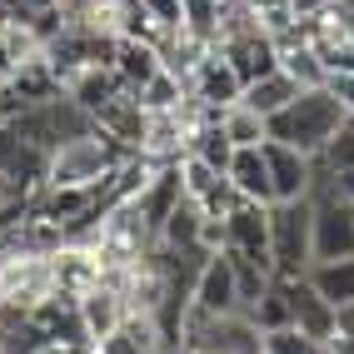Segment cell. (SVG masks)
Wrapping results in <instances>:
<instances>
[{
	"instance_id": "603a6c76",
	"label": "cell",
	"mask_w": 354,
	"mask_h": 354,
	"mask_svg": "<svg viewBox=\"0 0 354 354\" xmlns=\"http://www.w3.org/2000/svg\"><path fill=\"white\" fill-rule=\"evenodd\" d=\"M135 100L145 105V110H185V80L175 75V70H165V65H160V75H155L145 90H140Z\"/></svg>"
},
{
	"instance_id": "52a82bcc",
	"label": "cell",
	"mask_w": 354,
	"mask_h": 354,
	"mask_svg": "<svg viewBox=\"0 0 354 354\" xmlns=\"http://www.w3.org/2000/svg\"><path fill=\"white\" fill-rule=\"evenodd\" d=\"M279 285H285V295H290V315H295V329L304 339H315V344H335V304L329 299H319L315 290H310V279L304 274H274Z\"/></svg>"
},
{
	"instance_id": "7c38bea8",
	"label": "cell",
	"mask_w": 354,
	"mask_h": 354,
	"mask_svg": "<svg viewBox=\"0 0 354 354\" xmlns=\"http://www.w3.org/2000/svg\"><path fill=\"white\" fill-rule=\"evenodd\" d=\"M90 120H95V130H105L115 145H125L130 155L140 150V135H145V105H140L130 90H120V95H110L95 115H90Z\"/></svg>"
},
{
	"instance_id": "6da1fadb",
	"label": "cell",
	"mask_w": 354,
	"mask_h": 354,
	"mask_svg": "<svg viewBox=\"0 0 354 354\" xmlns=\"http://www.w3.org/2000/svg\"><path fill=\"white\" fill-rule=\"evenodd\" d=\"M130 160L125 145H115L105 130H85L75 140H60V145L45 155V180L55 190H90V185H105L120 165Z\"/></svg>"
},
{
	"instance_id": "ba28073f",
	"label": "cell",
	"mask_w": 354,
	"mask_h": 354,
	"mask_svg": "<svg viewBox=\"0 0 354 354\" xmlns=\"http://www.w3.org/2000/svg\"><path fill=\"white\" fill-rule=\"evenodd\" d=\"M195 315H240V290H234V259L230 250H215L205 259V270L195 279Z\"/></svg>"
},
{
	"instance_id": "83f0119b",
	"label": "cell",
	"mask_w": 354,
	"mask_h": 354,
	"mask_svg": "<svg viewBox=\"0 0 354 354\" xmlns=\"http://www.w3.org/2000/svg\"><path fill=\"white\" fill-rule=\"evenodd\" d=\"M290 6H295V15H299V20H310L315 10H324V6H329V0H290Z\"/></svg>"
},
{
	"instance_id": "d4e9b609",
	"label": "cell",
	"mask_w": 354,
	"mask_h": 354,
	"mask_svg": "<svg viewBox=\"0 0 354 354\" xmlns=\"http://www.w3.org/2000/svg\"><path fill=\"white\" fill-rule=\"evenodd\" d=\"M324 90L344 105V115H354V75H349V70H329V75H324Z\"/></svg>"
},
{
	"instance_id": "ac0fdd59",
	"label": "cell",
	"mask_w": 354,
	"mask_h": 354,
	"mask_svg": "<svg viewBox=\"0 0 354 354\" xmlns=\"http://www.w3.org/2000/svg\"><path fill=\"white\" fill-rule=\"evenodd\" d=\"M274 50H279V70H285V75H295L304 90H310V85H324L329 70H324V60L315 55V45L304 40V30H299V35H290V40H279Z\"/></svg>"
},
{
	"instance_id": "f1b7e54d",
	"label": "cell",
	"mask_w": 354,
	"mask_h": 354,
	"mask_svg": "<svg viewBox=\"0 0 354 354\" xmlns=\"http://www.w3.org/2000/svg\"><path fill=\"white\" fill-rule=\"evenodd\" d=\"M339 195H344V200H354V170H349V175H339Z\"/></svg>"
},
{
	"instance_id": "4316f807",
	"label": "cell",
	"mask_w": 354,
	"mask_h": 354,
	"mask_svg": "<svg viewBox=\"0 0 354 354\" xmlns=\"http://www.w3.org/2000/svg\"><path fill=\"white\" fill-rule=\"evenodd\" d=\"M335 339H354V299L335 310Z\"/></svg>"
},
{
	"instance_id": "4fadbf2b",
	"label": "cell",
	"mask_w": 354,
	"mask_h": 354,
	"mask_svg": "<svg viewBox=\"0 0 354 354\" xmlns=\"http://www.w3.org/2000/svg\"><path fill=\"white\" fill-rule=\"evenodd\" d=\"M225 180H230V190L250 200V205H270V170H265V145H240L230 155L225 165Z\"/></svg>"
},
{
	"instance_id": "44dd1931",
	"label": "cell",
	"mask_w": 354,
	"mask_h": 354,
	"mask_svg": "<svg viewBox=\"0 0 354 354\" xmlns=\"http://www.w3.org/2000/svg\"><path fill=\"white\" fill-rule=\"evenodd\" d=\"M245 319L259 329V335H270V329H285V324H295L285 285H279V279H270V290H265V295H259V299L250 304V310H245Z\"/></svg>"
},
{
	"instance_id": "9a60e30c",
	"label": "cell",
	"mask_w": 354,
	"mask_h": 354,
	"mask_svg": "<svg viewBox=\"0 0 354 354\" xmlns=\"http://www.w3.org/2000/svg\"><path fill=\"white\" fill-rule=\"evenodd\" d=\"M180 200H185V190H180V165H155L150 180H145V190L135 195V205H140V215H145L150 230H160L165 215H170Z\"/></svg>"
},
{
	"instance_id": "7a4b0ae2",
	"label": "cell",
	"mask_w": 354,
	"mask_h": 354,
	"mask_svg": "<svg viewBox=\"0 0 354 354\" xmlns=\"http://www.w3.org/2000/svg\"><path fill=\"white\" fill-rule=\"evenodd\" d=\"M339 120H344V105L329 95L324 85H310V90H299L279 115H270L265 135L279 140V145H290V150H299V155H319L324 140L339 130Z\"/></svg>"
},
{
	"instance_id": "3957f363",
	"label": "cell",
	"mask_w": 354,
	"mask_h": 354,
	"mask_svg": "<svg viewBox=\"0 0 354 354\" xmlns=\"http://www.w3.org/2000/svg\"><path fill=\"white\" fill-rule=\"evenodd\" d=\"M310 215H315L310 195H304V200H274L270 205V265H274V274H304L315 265Z\"/></svg>"
},
{
	"instance_id": "277c9868",
	"label": "cell",
	"mask_w": 354,
	"mask_h": 354,
	"mask_svg": "<svg viewBox=\"0 0 354 354\" xmlns=\"http://www.w3.org/2000/svg\"><path fill=\"white\" fill-rule=\"evenodd\" d=\"M240 75L230 70V60L209 45V50L195 60V70L185 75V100H190L195 110H225V105H234L240 100Z\"/></svg>"
},
{
	"instance_id": "7402d4cb",
	"label": "cell",
	"mask_w": 354,
	"mask_h": 354,
	"mask_svg": "<svg viewBox=\"0 0 354 354\" xmlns=\"http://www.w3.org/2000/svg\"><path fill=\"white\" fill-rule=\"evenodd\" d=\"M220 125H225V135H230V145L240 150V145H265V115H254L245 100H234V105H225L220 110Z\"/></svg>"
},
{
	"instance_id": "8fae6325",
	"label": "cell",
	"mask_w": 354,
	"mask_h": 354,
	"mask_svg": "<svg viewBox=\"0 0 354 354\" xmlns=\"http://www.w3.org/2000/svg\"><path fill=\"white\" fill-rule=\"evenodd\" d=\"M90 354H170V349H165L155 315H125L105 339L90 344Z\"/></svg>"
},
{
	"instance_id": "30bf717a",
	"label": "cell",
	"mask_w": 354,
	"mask_h": 354,
	"mask_svg": "<svg viewBox=\"0 0 354 354\" xmlns=\"http://www.w3.org/2000/svg\"><path fill=\"white\" fill-rule=\"evenodd\" d=\"M75 315H80L85 339L95 344V339H105L110 329L130 315V304H125V295H120V285H115V279H100V285L90 290V295H80V299H75Z\"/></svg>"
},
{
	"instance_id": "cb8c5ba5",
	"label": "cell",
	"mask_w": 354,
	"mask_h": 354,
	"mask_svg": "<svg viewBox=\"0 0 354 354\" xmlns=\"http://www.w3.org/2000/svg\"><path fill=\"white\" fill-rule=\"evenodd\" d=\"M259 354H329V349L315 344V339H304L295 324H285V329H270V335H259Z\"/></svg>"
},
{
	"instance_id": "f546056e",
	"label": "cell",
	"mask_w": 354,
	"mask_h": 354,
	"mask_svg": "<svg viewBox=\"0 0 354 354\" xmlns=\"http://www.w3.org/2000/svg\"><path fill=\"white\" fill-rule=\"evenodd\" d=\"M329 354H354V339H335V344H329Z\"/></svg>"
},
{
	"instance_id": "484cf974",
	"label": "cell",
	"mask_w": 354,
	"mask_h": 354,
	"mask_svg": "<svg viewBox=\"0 0 354 354\" xmlns=\"http://www.w3.org/2000/svg\"><path fill=\"white\" fill-rule=\"evenodd\" d=\"M6 6H10L20 20H30V15H40V10H55L60 0H6Z\"/></svg>"
},
{
	"instance_id": "4dcf8cb0",
	"label": "cell",
	"mask_w": 354,
	"mask_h": 354,
	"mask_svg": "<svg viewBox=\"0 0 354 354\" xmlns=\"http://www.w3.org/2000/svg\"><path fill=\"white\" fill-rule=\"evenodd\" d=\"M339 10H344V20H349V30H354V0H339Z\"/></svg>"
},
{
	"instance_id": "5bb4252c",
	"label": "cell",
	"mask_w": 354,
	"mask_h": 354,
	"mask_svg": "<svg viewBox=\"0 0 354 354\" xmlns=\"http://www.w3.org/2000/svg\"><path fill=\"white\" fill-rule=\"evenodd\" d=\"M110 70L120 75V85L130 90V95H140L155 75H160V50L145 40H125V35H115V50H110Z\"/></svg>"
},
{
	"instance_id": "2e32d148",
	"label": "cell",
	"mask_w": 354,
	"mask_h": 354,
	"mask_svg": "<svg viewBox=\"0 0 354 354\" xmlns=\"http://www.w3.org/2000/svg\"><path fill=\"white\" fill-rule=\"evenodd\" d=\"M299 90H304V85H299L295 75H285V70L274 65V70H265V75H254V80H250V85L240 90V100H245V105H250L254 115H265V120H270V115H279V110H285V105H290V100L299 95Z\"/></svg>"
},
{
	"instance_id": "9c48e42d",
	"label": "cell",
	"mask_w": 354,
	"mask_h": 354,
	"mask_svg": "<svg viewBox=\"0 0 354 354\" xmlns=\"http://www.w3.org/2000/svg\"><path fill=\"white\" fill-rule=\"evenodd\" d=\"M265 170H270V195L274 200H304L310 185H315V160L279 145V140H265Z\"/></svg>"
},
{
	"instance_id": "8992f818",
	"label": "cell",
	"mask_w": 354,
	"mask_h": 354,
	"mask_svg": "<svg viewBox=\"0 0 354 354\" xmlns=\"http://www.w3.org/2000/svg\"><path fill=\"white\" fill-rule=\"evenodd\" d=\"M220 225H225V250H230V254L254 259V265L274 270V265H270V205H250V200H240Z\"/></svg>"
},
{
	"instance_id": "ffe728a7",
	"label": "cell",
	"mask_w": 354,
	"mask_h": 354,
	"mask_svg": "<svg viewBox=\"0 0 354 354\" xmlns=\"http://www.w3.org/2000/svg\"><path fill=\"white\" fill-rule=\"evenodd\" d=\"M310 160H315V170H319V175H335V180L354 170V115H344L339 130L324 140V150L310 155Z\"/></svg>"
},
{
	"instance_id": "d6986e66",
	"label": "cell",
	"mask_w": 354,
	"mask_h": 354,
	"mask_svg": "<svg viewBox=\"0 0 354 354\" xmlns=\"http://www.w3.org/2000/svg\"><path fill=\"white\" fill-rule=\"evenodd\" d=\"M205 234V209L195 200H180L170 215H165V225L155 230V245L160 250H180V245H200Z\"/></svg>"
},
{
	"instance_id": "e0dca14e",
	"label": "cell",
	"mask_w": 354,
	"mask_h": 354,
	"mask_svg": "<svg viewBox=\"0 0 354 354\" xmlns=\"http://www.w3.org/2000/svg\"><path fill=\"white\" fill-rule=\"evenodd\" d=\"M304 279H310V290L319 299H329L339 310V304L354 299V254H344V259H315V265L304 270Z\"/></svg>"
},
{
	"instance_id": "5b68a950",
	"label": "cell",
	"mask_w": 354,
	"mask_h": 354,
	"mask_svg": "<svg viewBox=\"0 0 354 354\" xmlns=\"http://www.w3.org/2000/svg\"><path fill=\"white\" fill-rule=\"evenodd\" d=\"M50 279H55V295H65V299L90 295V290L105 279L100 250H95V245H80V240L55 245V250H50Z\"/></svg>"
}]
</instances>
